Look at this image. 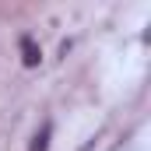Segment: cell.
<instances>
[{
  "label": "cell",
  "mask_w": 151,
  "mask_h": 151,
  "mask_svg": "<svg viewBox=\"0 0 151 151\" xmlns=\"http://www.w3.org/2000/svg\"><path fill=\"white\" fill-rule=\"evenodd\" d=\"M21 60H25V67H39V46H35V39H28V35H21Z\"/></svg>",
  "instance_id": "cell-1"
},
{
  "label": "cell",
  "mask_w": 151,
  "mask_h": 151,
  "mask_svg": "<svg viewBox=\"0 0 151 151\" xmlns=\"http://www.w3.org/2000/svg\"><path fill=\"white\" fill-rule=\"evenodd\" d=\"M49 134H53V130H49V123H46L35 137H32V148H28V151H49Z\"/></svg>",
  "instance_id": "cell-2"
}]
</instances>
